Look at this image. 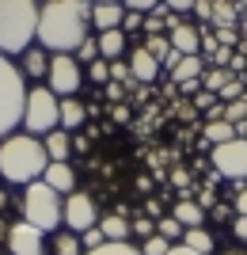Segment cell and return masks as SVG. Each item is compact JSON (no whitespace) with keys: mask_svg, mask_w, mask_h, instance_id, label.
I'll return each mask as SVG.
<instances>
[{"mask_svg":"<svg viewBox=\"0 0 247 255\" xmlns=\"http://www.w3.org/2000/svg\"><path fill=\"white\" fill-rule=\"evenodd\" d=\"M167 38H171V46L183 57H194V53H202V27L198 23H183L179 15H167Z\"/></svg>","mask_w":247,"mask_h":255,"instance_id":"8fae6325","label":"cell"},{"mask_svg":"<svg viewBox=\"0 0 247 255\" xmlns=\"http://www.w3.org/2000/svg\"><path fill=\"white\" fill-rule=\"evenodd\" d=\"M8 255H46V233L31 221H15L8 229Z\"/></svg>","mask_w":247,"mask_h":255,"instance_id":"30bf717a","label":"cell"},{"mask_svg":"<svg viewBox=\"0 0 247 255\" xmlns=\"http://www.w3.org/2000/svg\"><path fill=\"white\" fill-rule=\"evenodd\" d=\"M156 4H160V0H126V11H141V15H149V11H156Z\"/></svg>","mask_w":247,"mask_h":255,"instance_id":"8d00e7d4","label":"cell"},{"mask_svg":"<svg viewBox=\"0 0 247 255\" xmlns=\"http://www.w3.org/2000/svg\"><path fill=\"white\" fill-rule=\"evenodd\" d=\"M236 133H240V137L247 141V122H244V126H236Z\"/></svg>","mask_w":247,"mask_h":255,"instance_id":"f5cc1de1","label":"cell"},{"mask_svg":"<svg viewBox=\"0 0 247 255\" xmlns=\"http://www.w3.org/2000/svg\"><path fill=\"white\" fill-rule=\"evenodd\" d=\"M23 107H27V76L8 53H0V141L11 137L15 126H23Z\"/></svg>","mask_w":247,"mask_h":255,"instance_id":"277c9868","label":"cell"},{"mask_svg":"<svg viewBox=\"0 0 247 255\" xmlns=\"http://www.w3.org/2000/svg\"><path fill=\"white\" fill-rule=\"evenodd\" d=\"M87 80H91V84H110V61L95 57V61L87 65Z\"/></svg>","mask_w":247,"mask_h":255,"instance_id":"4dcf8cb0","label":"cell"},{"mask_svg":"<svg viewBox=\"0 0 247 255\" xmlns=\"http://www.w3.org/2000/svg\"><path fill=\"white\" fill-rule=\"evenodd\" d=\"M209 160L221 179H232V183H244L247 179V141L244 137H232L225 145H213L209 149Z\"/></svg>","mask_w":247,"mask_h":255,"instance_id":"ba28073f","label":"cell"},{"mask_svg":"<svg viewBox=\"0 0 247 255\" xmlns=\"http://www.w3.org/2000/svg\"><path fill=\"white\" fill-rule=\"evenodd\" d=\"M205 213L209 210H202V202H194V198H179V202L171 206V217L183 225V229H198V225L205 221Z\"/></svg>","mask_w":247,"mask_h":255,"instance_id":"e0dca14e","label":"cell"},{"mask_svg":"<svg viewBox=\"0 0 247 255\" xmlns=\"http://www.w3.org/2000/svg\"><path fill=\"white\" fill-rule=\"evenodd\" d=\"M217 255H247V248L240 244V248H225V252H217Z\"/></svg>","mask_w":247,"mask_h":255,"instance_id":"816d5d0a","label":"cell"},{"mask_svg":"<svg viewBox=\"0 0 247 255\" xmlns=\"http://www.w3.org/2000/svg\"><path fill=\"white\" fill-rule=\"evenodd\" d=\"M205 69H209V65H205V57H202V53H194V57H183V61L175 65L167 76H171L175 88H183V84H190V80H202Z\"/></svg>","mask_w":247,"mask_h":255,"instance_id":"9a60e30c","label":"cell"},{"mask_svg":"<svg viewBox=\"0 0 247 255\" xmlns=\"http://www.w3.org/2000/svg\"><path fill=\"white\" fill-rule=\"evenodd\" d=\"M19 73H23V76H34V80H38V76H46V73H50V53H46L42 46H38V50L31 46V50L23 53Z\"/></svg>","mask_w":247,"mask_h":255,"instance_id":"44dd1931","label":"cell"},{"mask_svg":"<svg viewBox=\"0 0 247 255\" xmlns=\"http://www.w3.org/2000/svg\"><path fill=\"white\" fill-rule=\"evenodd\" d=\"M183 244L190 248V252H202V255H213L217 252V240L205 233L202 225H198V229H186V233H183Z\"/></svg>","mask_w":247,"mask_h":255,"instance_id":"cb8c5ba5","label":"cell"},{"mask_svg":"<svg viewBox=\"0 0 247 255\" xmlns=\"http://www.w3.org/2000/svg\"><path fill=\"white\" fill-rule=\"evenodd\" d=\"M91 4H126V0H91Z\"/></svg>","mask_w":247,"mask_h":255,"instance_id":"db71d44e","label":"cell"},{"mask_svg":"<svg viewBox=\"0 0 247 255\" xmlns=\"http://www.w3.org/2000/svg\"><path fill=\"white\" fill-rule=\"evenodd\" d=\"M194 111H202V115H205V111H213V107H217V96H213V92H205V88H202V92H198V96H194Z\"/></svg>","mask_w":247,"mask_h":255,"instance_id":"d590c367","label":"cell"},{"mask_svg":"<svg viewBox=\"0 0 247 255\" xmlns=\"http://www.w3.org/2000/svg\"><path fill=\"white\" fill-rule=\"evenodd\" d=\"M240 11H247V0H240Z\"/></svg>","mask_w":247,"mask_h":255,"instance_id":"11a10c76","label":"cell"},{"mask_svg":"<svg viewBox=\"0 0 247 255\" xmlns=\"http://www.w3.org/2000/svg\"><path fill=\"white\" fill-rule=\"evenodd\" d=\"M42 183H46V187H54L61 198H69V194L76 191V168H73V164H50L46 175H42Z\"/></svg>","mask_w":247,"mask_h":255,"instance_id":"4fadbf2b","label":"cell"},{"mask_svg":"<svg viewBox=\"0 0 247 255\" xmlns=\"http://www.w3.org/2000/svg\"><path fill=\"white\" fill-rule=\"evenodd\" d=\"M129 69H133V80H137V84H152V80L164 73L160 61H156L145 46H133V50H129Z\"/></svg>","mask_w":247,"mask_h":255,"instance_id":"7c38bea8","label":"cell"},{"mask_svg":"<svg viewBox=\"0 0 247 255\" xmlns=\"http://www.w3.org/2000/svg\"><path fill=\"white\" fill-rule=\"evenodd\" d=\"M99 229H103V236H107V244H118V240L129 236L126 213H103V217H99Z\"/></svg>","mask_w":247,"mask_h":255,"instance_id":"ffe728a7","label":"cell"},{"mask_svg":"<svg viewBox=\"0 0 247 255\" xmlns=\"http://www.w3.org/2000/svg\"><path fill=\"white\" fill-rule=\"evenodd\" d=\"M84 255H141V248L126 244V240H118V244H103V248H91V252Z\"/></svg>","mask_w":247,"mask_h":255,"instance_id":"f546056e","label":"cell"},{"mask_svg":"<svg viewBox=\"0 0 247 255\" xmlns=\"http://www.w3.org/2000/svg\"><path fill=\"white\" fill-rule=\"evenodd\" d=\"M84 118H87V107L80 103L76 96H69V99H61V129H80L84 126Z\"/></svg>","mask_w":247,"mask_h":255,"instance_id":"d6986e66","label":"cell"},{"mask_svg":"<svg viewBox=\"0 0 247 255\" xmlns=\"http://www.w3.org/2000/svg\"><path fill=\"white\" fill-rule=\"evenodd\" d=\"M38 34V0H0V53H27Z\"/></svg>","mask_w":247,"mask_h":255,"instance_id":"3957f363","label":"cell"},{"mask_svg":"<svg viewBox=\"0 0 247 255\" xmlns=\"http://www.w3.org/2000/svg\"><path fill=\"white\" fill-rule=\"evenodd\" d=\"M80 84H84L80 61H76L73 53H54V57H50V73H46V88H50L57 99H69V96L80 92Z\"/></svg>","mask_w":247,"mask_h":255,"instance_id":"52a82bcc","label":"cell"},{"mask_svg":"<svg viewBox=\"0 0 247 255\" xmlns=\"http://www.w3.org/2000/svg\"><path fill=\"white\" fill-rule=\"evenodd\" d=\"M167 255H202V252H190L186 244H171V252H167Z\"/></svg>","mask_w":247,"mask_h":255,"instance_id":"7dc6e473","label":"cell"},{"mask_svg":"<svg viewBox=\"0 0 247 255\" xmlns=\"http://www.w3.org/2000/svg\"><path fill=\"white\" fill-rule=\"evenodd\" d=\"M156 233H160L164 240H183V233H186V229H183L179 221H175V217H156Z\"/></svg>","mask_w":247,"mask_h":255,"instance_id":"83f0119b","label":"cell"},{"mask_svg":"<svg viewBox=\"0 0 247 255\" xmlns=\"http://www.w3.org/2000/svg\"><path fill=\"white\" fill-rule=\"evenodd\" d=\"M73 57H76V61H87V65H91V61L99 57V38H84V42H80V50H76Z\"/></svg>","mask_w":247,"mask_h":255,"instance_id":"1f68e13d","label":"cell"},{"mask_svg":"<svg viewBox=\"0 0 247 255\" xmlns=\"http://www.w3.org/2000/svg\"><path fill=\"white\" fill-rule=\"evenodd\" d=\"M129 233H137V236H145V240H149V236H152V233H156V225H152V221H149V217H137V221L129 225Z\"/></svg>","mask_w":247,"mask_h":255,"instance_id":"74e56055","label":"cell"},{"mask_svg":"<svg viewBox=\"0 0 247 255\" xmlns=\"http://www.w3.org/2000/svg\"><path fill=\"white\" fill-rule=\"evenodd\" d=\"M240 96H247V92H244V84H240V76H232V80L221 88V96H217V99H221V103H232V99H240Z\"/></svg>","mask_w":247,"mask_h":255,"instance_id":"d6a6232c","label":"cell"},{"mask_svg":"<svg viewBox=\"0 0 247 255\" xmlns=\"http://www.w3.org/2000/svg\"><path fill=\"white\" fill-rule=\"evenodd\" d=\"M202 133H205V145H225V141L240 137L236 126H232V122H225V118H217V122H205Z\"/></svg>","mask_w":247,"mask_h":255,"instance_id":"603a6c76","label":"cell"},{"mask_svg":"<svg viewBox=\"0 0 247 255\" xmlns=\"http://www.w3.org/2000/svg\"><path fill=\"white\" fill-rule=\"evenodd\" d=\"M126 19V4H91V27L99 34L103 31H118Z\"/></svg>","mask_w":247,"mask_h":255,"instance_id":"5bb4252c","label":"cell"},{"mask_svg":"<svg viewBox=\"0 0 247 255\" xmlns=\"http://www.w3.org/2000/svg\"><path fill=\"white\" fill-rule=\"evenodd\" d=\"M23 129L34 137H46L61 129V99L50 88H27V107H23Z\"/></svg>","mask_w":247,"mask_h":255,"instance_id":"8992f818","label":"cell"},{"mask_svg":"<svg viewBox=\"0 0 247 255\" xmlns=\"http://www.w3.org/2000/svg\"><path fill=\"white\" fill-rule=\"evenodd\" d=\"M50 248H54V255H84V244H80V236H76L73 229H65V233L57 229V236H54Z\"/></svg>","mask_w":247,"mask_h":255,"instance_id":"d4e9b609","label":"cell"},{"mask_svg":"<svg viewBox=\"0 0 247 255\" xmlns=\"http://www.w3.org/2000/svg\"><path fill=\"white\" fill-rule=\"evenodd\" d=\"M23 221H31L34 229H42V233H57L65 221V198L54 191V187H46L42 179H34L23 187Z\"/></svg>","mask_w":247,"mask_h":255,"instance_id":"5b68a950","label":"cell"},{"mask_svg":"<svg viewBox=\"0 0 247 255\" xmlns=\"http://www.w3.org/2000/svg\"><path fill=\"white\" fill-rule=\"evenodd\" d=\"M110 115H114V122H129V107H114Z\"/></svg>","mask_w":247,"mask_h":255,"instance_id":"c3c4849f","label":"cell"},{"mask_svg":"<svg viewBox=\"0 0 247 255\" xmlns=\"http://www.w3.org/2000/svg\"><path fill=\"white\" fill-rule=\"evenodd\" d=\"M232 210H236L240 217H247V187H240V191H236V202H232Z\"/></svg>","mask_w":247,"mask_h":255,"instance_id":"7bdbcfd3","label":"cell"},{"mask_svg":"<svg viewBox=\"0 0 247 255\" xmlns=\"http://www.w3.org/2000/svg\"><path fill=\"white\" fill-rule=\"evenodd\" d=\"M8 229H11V225L4 221V213H0V244H8Z\"/></svg>","mask_w":247,"mask_h":255,"instance_id":"f907efd6","label":"cell"},{"mask_svg":"<svg viewBox=\"0 0 247 255\" xmlns=\"http://www.w3.org/2000/svg\"><path fill=\"white\" fill-rule=\"evenodd\" d=\"M73 152H87V137H84V133H76V137H73Z\"/></svg>","mask_w":247,"mask_h":255,"instance_id":"bcb514c9","label":"cell"},{"mask_svg":"<svg viewBox=\"0 0 247 255\" xmlns=\"http://www.w3.org/2000/svg\"><path fill=\"white\" fill-rule=\"evenodd\" d=\"M99 225V210H95V198L84 191H73L65 198V229H73L76 236H84L87 229Z\"/></svg>","mask_w":247,"mask_h":255,"instance_id":"9c48e42d","label":"cell"},{"mask_svg":"<svg viewBox=\"0 0 247 255\" xmlns=\"http://www.w3.org/2000/svg\"><path fill=\"white\" fill-rule=\"evenodd\" d=\"M34 38L46 53H76L91 38V0H42Z\"/></svg>","mask_w":247,"mask_h":255,"instance_id":"6da1fadb","label":"cell"},{"mask_svg":"<svg viewBox=\"0 0 247 255\" xmlns=\"http://www.w3.org/2000/svg\"><path fill=\"white\" fill-rule=\"evenodd\" d=\"M225 122H232V126H244V122H247V96L225 103Z\"/></svg>","mask_w":247,"mask_h":255,"instance_id":"4316f807","label":"cell"},{"mask_svg":"<svg viewBox=\"0 0 247 255\" xmlns=\"http://www.w3.org/2000/svg\"><path fill=\"white\" fill-rule=\"evenodd\" d=\"M232 236H236L240 244L247 248V217H240V213H236V217H232Z\"/></svg>","mask_w":247,"mask_h":255,"instance_id":"ab89813d","label":"cell"},{"mask_svg":"<svg viewBox=\"0 0 247 255\" xmlns=\"http://www.w3.org/2000/svg\"><path fill=\"white\" fill-rule=\"evenodd\" d=\"M171 183H175V187H186V183H190V175H186V171H171Z\"/></svg>","mask_w":247,"mask_h":255,"instance_id":"681fc988","label":"cell"},{"mask_svg":"<svg viewBox=\"0 0 247 255\" xmlns=\"http://www.w3.org/2000/svg\"><path fill=\"white\" fill-rule=\"evenodd\" d=\"M240 0H217L213 4V19H209V27H240Z\"/></svg>","mask_w":247,"mask_h":255,"instance_id":"7402d4cb","label":"cell"},{"mask_svg":"<svg viewBox=\"0 0 247 255\" xmlns=\"http://www.w3.org/2000/svg\"><path fill=\"white\" fill-rule=\"evenodd\" d=\"M213 34H217V46H228V50L240 42V27H217Z\"/></svg>","mask_w":247,"mask_h":255,"instance_id":"e575fe53","label":"cell"},{"mask_svg":"<svg viewBox=\"0 0 247 255\" xmlns=\"http://www.w3.org/2000/svg\"><path fill=\"white\" fill-rule=\"evenodd\" d=\"M232 80V73L228 69H205V76H202V88L205 92H213V96H221V88Z\"/></svg>","mask_w":247,"mask_h":255,"instance_id":"484cf974","label":"cell"},{"mask_svg":"<svg viewBox=\"0 0 247 255\" xmlns=\"http://www.w3.org/2000/svg\"><path fill=\"white\" fill-rule=\"evenodd\" d=\"M122 27H126V34H129V31H141V27H145V15H141V11H126Z\"/></svg>","mask_w":247,"mask_h":255,"instance_id":"60d3db41","label":"cell"},{"mask_svg":"<svg viewBox=\"0 0 247 255\" xmlns=\"http://www.w3.org/2000/svg\"><path fill=\"white\" fill-rule=\"evenodd\" d=\"M80 244H84V252H91V248H103V244H107V236H103V229L95 225V229H87V233L80 236Z\"/></svg>","mask_w":247,"mask_h":255,"instance_id":"836d02e7","label":"cell"},{"mask_svg":"<svg viewBox=\"0 0 247 255\" xmlns=\"http://www.w3.org/2000/svg\"><path fill=\"white\" fill-rule=\"evenodd\" d=\"M42 145H46V152H50V164H69V156H73V133H69V129L46 133Z\"/></svg>","mask_w":247,"mask_h":255,"instance_id":"2e32d148","label":"cell"},{"mask_svg":"<svg viewBox=\"0 0 247 255\" xmlns=\"http://www.w3.org/2000/svg\"><path fill=\"white\" fill-rule=\"evenodd\" d=\"M171 252V240H164L160 233H152L149 240H141V255H167Z\"/></svg>","mask_w":247,"mask_h":255,"instance_id":"f1b7e54d","label":"cell"},{"mask_svg":"<svg viewBox=\"0 0 247 255\" xmlns=\"http://www.w3.org/2000/svg\"><path fill=\"white\" fill-rule=\"evenodd\" d=\"M50 168V152L42 137L34 133H11L0 141V179L11 187H27V183L42 179Z\"/></svg>","mask_w":247,"mask_h":255,"instance_id":"7a4b0ae2","label":"cell"},{"mask_svg":"<svg viewBox=\"0 0 247 255\" xmlns=\"http://www.w3.org/2000/svg\"><path fill=\"white\" fill-rule=\"evenodd\" d=\"M103 92H107V99H110V103H122V99H126V84H118V80L103 84Z\"/></svg>","mask_w":247,"mask_h":255,"instance_id":"f35d334b","label":"cell"},{"mask_svg":"<svg viewBox=\"0 0 247 255\" xmlns=\"http://www.w3.org/2000/svg\"><path fill=\"white\" fill-rule=\"evenodd\" d=\"M99 38V57L103 61H118L122 53H126V31H103V34H95Z\"/></svg>","mask_w":247,"mask_h":255,"instance_id":"ac0fdd59","label":"cell"},{"mask_svg":"<svg viewBox=\"0 0 247 255\" xmlns=\"http://www.w3.org/2000/svg\"><path fill=\"white\" fill-rule=\"evenodd\" d=\"M209 213H213L217 221H232V206H213Z\"/></svg>","mask_w":247,"mask_h":255,"instance_id":"f6af8a7d","label":"cell"},{"mask_svg":"<svg viewBox=\"0 0 247 255\" xmlns=\"http://www.w3.org/2000/svg\"><path fill=\"white\" fill-rule=\"evenodd\" d=\"M164 4H167L175 15H186V11H194V4H198V0H164Z\"/></svg>","mask_w":247,"mask_h":255,"instance_id":"b9f144b4","label":"cell"},{"mask_svg":"<svg viewBox=\"0 0 247 255\" xmlns=\"http://www.w3.org/2000/svg\"><path fill=\"white\" fill-rule=\"evenodd\" d=\"M244 65H247V53H232V61H228V73L236 76L240 69H244Z\"/></svg>","mask_w":247,"mask_h":255,"instance_id":"ee69618b","label":"cell"}]
</instances>
